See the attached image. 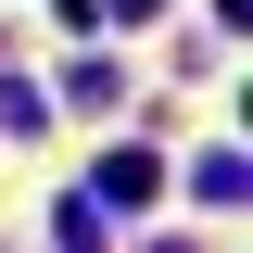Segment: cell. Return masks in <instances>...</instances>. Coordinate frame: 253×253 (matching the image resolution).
Instances as JSON below:
<instances>
[{
  "mask_svg": "<svg viewBox=\"0 0 253 253\" xmlns=\"http://www.w3.org/2000/svg\"><path fill=\"white\" fill-rule=\"evenodd\" d=\"M152 190H165L152 152H101V203H152Z\"/></svg>",
  "mask_w": 253,
  "mask_h": 253,
  "instance_id": "obj_1",
  "label": "cell"
},
{
  "mask_svg": "<svg viewBox=\"0 0 253 253\" xmlns=\"http://www.w3.org/2000/svg\"><path fill=\"white\" fill-rule=\"evenodd\" d=\"M63 101L76 114H114V63H63Z\"/></svg>",
  "mask_w": 253,
  "mask_h": 253,
  "instance_id": "obj_2",
  "label": "cell"
}]
</instances>
